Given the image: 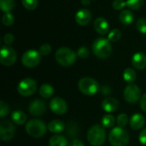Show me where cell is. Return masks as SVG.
<instances>
[{
	"mask_svg": "<svg viewBox=\"0 0 146 146\" xmlns=\"http://www.w3.org/2000/svg\"><path fill=\"white\" fill-rule=\"evenodd\" d=\"M106 139V133L104 127L100 125L92 126L87 132V140L92 146H101Z\"/></svg>",
	"mask_w": 146,
	"mask_h": 146,
	"instance_id": "6da1fadb",
	"label": "cell"
},
{
	"mask_svg": "<svg viewBox=\"0 0 146 146\" xmlns=\"http://www.w3.org/2000/svg\"><path fill=\"white\" fill-rule=\"evenodd\" d=\"M93 53L98 57L102 59L108 58L112 53V46L110 42L104 38H97L92 44Z\"/></svg>",
	"mask_w": 146,
	"mask_h": 146,
	"instance_id": "7a4b0ae2",
	"label": "cell"
},
{
	"mask_svg": "<svg viewBox=\"0 0 146 146\" xmlns=\"http://www.w3.org/2000/svg\"><path fill=\"white\" fill-rule=\"evenodd\" d=\"M109 141L112 146H126L129 141V134L123 127H116L110 133Z\"/></svg>",
	"mask_w": 146,
	"mask_h": 146,
	"instance_id": "3957f363",
	"label": "cell"
},
{
	"mask_svg": "<svg viewBox=\"0 0 146 146\" xmlns=\"http://www.w3.org/2000/svg\"><path fill=\"white\" fill-rule=\"evenodd\" d=\"M47 126L44 121L38 119H32L27 121L25 130L28 135L33 138H40L44 136L47 131Z\"/></svg>",
	"mask_w": 146,
	"mask_h": 146,
	"instance_id": "277c9868",
	"label": "cell"
},
{
	"mask_svg": "<svg viewBox=\"0 0 146 146\" xmlns=\"http://www.w3.org/2000/svg\"><path fill=\"white\" fill-rule=\"evenodd\" d=\"M55 57H56V62L63 67L71 66L76 61L75 52L67 47L59 48L56 52Z\"/></svg>",
	"mask_w": 146,
	"mask_h": 146,
	"instance_id": "5b68a950",
	"label": "cell"
},
{
	"mask_svg": "<svg viewBox=\"0 0 146 146\" xmlns=\"http://www.w3.org/2000/svg\"><path fill=\"white\" fill-rule=\"evenodd\" d=\"M78 87L80 91L86 96H93L99 91V85L96 80L90 77H84L79 80Z\"/></svg>",
	"mask_w": 146,
	"mask_h": 146,
	"instance_id": "8992f818",
	"label": "cell"
},
{
	"mask_svg": "<svg viewBox=\"0 0 146 146\" xmlns=\"http://www.w3.org/2000/svg\"><path fill=\"white\" fill-rule=\"evenodd\" d=\"M37 90V83L31 78H25L20 81L17 91L22 97H29L35 93Z\"/></svg>",
	"mask_w": 146,
	"mask_h": 146,
	"instance_id": "52a82bcc",
	"label": "cell"
},
{
	"mask_svg": "<svg viewBox=\"0 0 146 146\" xmlns=\"http://www.w3.org/2000/svg\"><path fill=\"white\" fill-rule=\"evenodd\" d=\"M41 61V55L39 51L35 50H29L26 51L21 57L22 64L27 68H34Z\"/></svg>",
	"mask_w": 146,
	"mask_h": 146,
	"instance_id": "ba28073f",
	"label": "cell"
},
{
	"mask_svg": "<svg viewBox=\"0 0 146 146\" xmlns=\"http://www.w3.org/2000/svg\"><path fill=\"white\" fill-rule=\"evenodd\" d=\"M123 97L125 100L129 104H136L141 99V90L135 84H129L124 90Z\"/></svg>",
	"mask_w": 146,
	"mask_h": 146,
	"instance_id": "9c48e42d",
	"label": "cell"
},
{
	"mask_svg": "<svg viewBox=\"0 0 146 146\" xmlns=\"http://www.w3.org/2000/svg\"><path fill=\"white\" fill-rule=\"evenodd\" d=\"M16 61V52L10 46H3L0 50V62L3 66H12Z\"/></svg>",
	"mask_w": 146,
	"mask_h": 146,
	"instance_id": "30bf717a",
	"label": "cell"
},
{
	"mask_svg": "<svg viewBox=\"0 0 146 146\" xmlns=\"http://www.w3.org/2000/svg\"><path fill=\"white\" fill-rule=\"evenodd\" d=\"M15 135V127L9 121L4 120L0 123V139L3 141H9Z\"/></svg>",
	"mask_w": 146,
	"mask_h": 146,
	"instance_id": "8fae6325",
	"label": "cell"
},
{
	"mask_svg": "<svg viewBox=\"0 0 146 146\" xmlns=\"http://www.w3.org/2000/svg\"><path fill=\"white\" fill-rule=\"evenodd\" d=\"M50 109L56 115H64L68 110V105L65 100L59 97H55L50 102Z\"/></svg>",
	"mask_w": 146,
	"mask_h": 146,
	"instance_id": "7c38bea8",
	"label": "cell"
},
{
	"mask_svg": "<svg viewBox=\"0 0 146 146\" xmlns=\"http://www.w3.org/2000/svg\"><path fill=\"white\" fill-rule=\"evenodd\" d=\"M28 110L30 115H32L33 116L43 115L46 111V104L41 99L33 100L30 104L28 107Z\"/></svg>",
	"mask_w": 146,
	"mask_h": 146,
	"instance_id": "4fadbf2b",
	"label": "cell"
},
{
	"mask_svg": "<svg viewBox=\"0 0 146 146\" xmlns=\"http://www.w3.org/2000/svg\"><path fill=\"white\" fill-rule=\"evenodd\" d=\"M92 20V14L89 9H80L75 15V21L80 26L87 25Z\"/></svg>",
	"mask_w": 146,
	"mask_h": 146,
	"instance_id": "5bb4252c",
	"label": "cell"
},
{
	"mask_svg": "<svg viewBox=\"0 0 146 146\" xmlns=\"http://www.w3.org/2000/svg\"><path fill=\"white\" fill-rule=\"evenodd\" d=\"M120 103L117 99L113 98H107L102 102V108L105 112L112 113L118 110Z\"/></svg>",
	"mask_w": 146,
	"mask_h": 146,
	"instance_id": "9a60e30c",
	"label": "cell"
},
{
	"mask_svg": "<svg viewBox=\"0 0 146 146\" xmlns=\"http://www.w3.org/2000/svg\"><path fill=\"white\" fill-rule=\"evenodd\" d=\"M133 66L139 70H142L146 68V56L142 52L135 53L132 58Z\"/></svg>",
	"mask_w": 146,
	"mask_h": 146,
	"instance_id": "2e32d148",
	"label": "cell"
},
{
	"mask_svg": "<svg viewBox=\"0 0 146 146\" xmlns=\"http://www.w3.org/2000/svg\"><path fill=\"white\" fill-rule=\"evenodd\" d=\"M94 28L98 33L104 35L109 32V23L104 18L98 17L94 21Z\"/></svg>",
	"mask_w": 146,
	"mask_h": 146,
	"instance_id": "e0dca14e",
	"label": "cell"
},
{
	"mask_svg": "<svg viewBox=\"0 0 146 146\" xmlns=\"http://www.w3.org/2000/svg\"><path fill=\"white\" fill-rule=\"evenodd\" d=\"M145 123V119L143 115L141 114H134L130 119V127L133 130H139L141 129Z\"/></svg>",
	"mask_w": 146,
	"mask_h": 146,
	"instance_id": "ac0fdd59",
	"label": "cell"
},
{
	"mask_svg": "<svg viewBox=\"0 0 146 146\" xmlns=\"http://www.w3.org/2000/svg\"><path fill=\"white\" fill-rule=\"evenodd\" d=\"M47 127L50 133L58 134L65 129V124L60 120H54L48 124Z\"/></svg>",
	"mask_w": 146,
	"mask_h": 146,
	"instance_id": "d6986e66",
	"label": "cell"
},
{
	"mask_svg": "<svg viewBox=\"0 0 146 146\" xmlns=\"http://www.w3.org/2000/svg\"><path fill=\"white\" fill-rule=\"evenodd\" d=\"M11 120L15 125H23L27 121V115L21 110H15L11 113Z\"/></svg>",
	"mask_w": 146,
	"mask_h": 146,
	"instance_id": "ffe728a7",
	"label": "cell"
},
{
	"mask_svg": "<svg viewBox=\"0 0 146 146\" xmlns=\"http://www.w3.org/2000/svg\"><path fill=\"white\" fill-rule=\"evenodd\" d=\"M50 146H68V139L61 134H55L49 141Z\"/></svg>",
	"mask_w": 146,
	"mask_h": 146,
	"instance_id": "44dd1931",
	"label": "cell"
},
{
	"mask_svg": "<svg viewBox=\"0 0 146 146\" xmlns=\"http://www.w3.org/2000/svg\"><path fill=\"white\" fill-rule=\"evenodd\" d=\"M120 21L123 24V25H129L131 24L133 21V19H134V16L133 15V13L128 10V9H124L121 12L120 14Z\"/></svg>",
	"mask_w": 146,
	"mask_h": 146,
	"instance_id": "7402d4cb",
	"label": "cell"
},
{
	"mask_svg": "<svg viewBox=\"0 0 146 146\" xmlns=\"http://www.w3.org/2000/svg\"><path fill=\"white\" fill-rule=\"evenodd\" d=\"M54 93V88L50 84H43L39 88V95L43 98H50Z\"/></svg>",
	"mask_w": 146,
	"mask_h": 146,
	"instance_id": "603a6c76",
	"label": "cell"
},
{
	"mask_svg": "<svg viewBox=\"0 0 146 146\" xmlns=\"http://www.w3.org/2000/svg\"><path fill=\"white\" fill-rule=\"evenodd\" d=\"M122 76H123V79L125 80L126 82H127L129 84H133L136 80L137 74H136L134 69L128 68H126L124 70Z\"/></svg>",
	"mask_w": 146,
	"mask_h": 146,
	"instance_id": "cb8c5ba5",
	"label": "cell"
},
{
	"mask_svg": "<svg viewBox=\"0 0 146 146\" xmlns=\"http://www.w3.org/2000/svg\"><path fill=\"white\" fill-rule=\"evenodd\" d=\"M101 123H102V126L104 128H111V127H113L115 126V117L112 115L107 114V115L103 116Z\"/></svg>",
	"mask_w": 146,
	"mask_h": 146,
	"instance_id": "d4e9b609",
	"label": "cell"
},
{
	"mask_svg": "<svg viewBox=\"0 0 146 146\" xmlns=\"http://www.w3.org/2000/svg\"><path fill=\"white\" fill-rule=\"evenodd\" d=\"M15 7V0H0V9L2 11L10 12Z\"/></svg>",
	"mask_w": 146,
	"mask_h": 146,
	"instance_id": "484cf974",
	"label": "cell"
},
{
	"mask_svg": "<svg viewBox=\"0 0 146 146\" xmlns=\"http://www.w3.org/2000/svg\"><path fill=\"white\" fill-rule=\"evenodd\" d=\"M121 35V33L119 29H113L110 32L108 35V40L110 42H116L120 39Z\"/></svg>",
	"mask_w": 146,
	"mask_h": 146,
	"instance_id": "4316f807",
	"label": "cell"
},
{
	"mask_svg": "<svg viewBox=\"0 0 146 146\" xmlns=\"http://www.w3.org/2000/svg\"><path fill=\"white\" fill-rule=\"evenodd\" d=\"M22 4L25 9L28 10H33L38 4V0H22Z\"/></svg>",
	"mask_w": 146,
	"mask_h": 146,
	"instance_id": "83f0119b",
	"label": "cell"
},
{
	"mask_svg": "<svg viewBox=\"0 0 146 146\" xmlns=\"http://www.w3.org/2000/svg\"><path fill=\"white\" fill-rule=\"evenodd\" d=\"M128 121H129V118H128V115L127 114H120L117 117V124H118V127H124L127 125L128 123Z\"/></svg>",
	"mask_w": 146,
	"mask_h": 146,
	"instance_id": "f1b7e54d",
	"label": "cell"
},
{
	"mask_svg": "<svg viewBox=\"0 0 146 146\" xmlns=\"http://www.w3.org/2000/svg\"><path fill=\"white\" fill-rule=\"evenodd\" d=\"M2 21H3V25H5V26H11L15 21V17L13 16V15L10 12H8L3 15Z\"/></svg>",
	"mask_w": 146,
	"mask_h": 146,
	"instance_id": "f546056e",
	"label": "cell"
},
{
	"mask_svg": "<svg viewBox=\"0 0 146 146\" xmlns=\"http://www.w3.org/2000/svg\"><path fill=\"white\" fill-rule=\"evenodd\" d=\"M144 3V0H127V6L131 9H139Z\"/></svg>",
	"mask_w": 146,
	"mask_h": 146,
	"instance_id": "4dcf8cb0",
	"label": "cell"
},
{
	"mask_svg": "<svg viewBox=\"0 0 146 146\" xmlns=\"http://www.w3.org/2000/svg\"><path fill=\"white\" fill-rule=\"evenodd\" d=\"M137 29L143 34H146V18H140L136 24Z\"/></svg>",
	"mask_w": 146,
	"mask_h": 146,
	"instance_id": "1f68e13d",
	"label": "cell"
},
{
	"mask_svg": "<svg viewBox=\"0 0 146 146\" xmlns=\"http://www.w3.org/2000/svg\"><path fill=\"white\" fill-rule=\"evenodd\" d=\"M9 107L8 104H6L3 101H1L0 102V116L3 118L7 115H9Z\"/></svg>",
	"mask_w": 146,
	"mask_h": 146,
	"instance_id": "d6a6232c",
	"label": "cell"
},
{
	"mask_svg": "<svg viewBox=\"0 0 146 146\" xmlns=\"http://www.w3.org/2000/svg\"><path fill=\"white\" fill-rule=\"evenodd\" d=\"M77 55H78L80 58H82V59H86V58L89 57L90 52H89V50H88L87 47L82 46V47H80V48L78 50Z\"/></svg>",
	"mask_w": 146,
	"mask_h": 146,
	"instance_id": "836d02e7",
	"label": "cell"
},
{
	"mask_svg": "<svg viewBox=\"0 0 146 146\" xmlns=\"http://www.w3.org/2000/svg\"><path fill=\"white\" fill-rule=\"evenodd\" d=\"M51 51V46L49 44H44L39 48V53L41 56H47Z\"/></svg>",
	"mask_w": 146,
	"mask_h": 146,
	"instance_id": "e575fe53",
	"label": "cell"
},
{
	"mask_svg": "<svg viewBox=\"0 0 146 146\" xmlns=\"http://www.w3.org/2000/svg\"><path fill=\"white\" fill-rule=\"evenodd\" d=\"M127 5V2H124L123 0H115L113 2V8L116 10L122 9Z\"/></svg>",
	"mask_w": 146,
	"mask_h": 146,
	"instance_id": "d590c367",
	"label": "cell"
},
{
	"mask_svg": "<svg viewBox=\"0 0 146 146\" xmlns=\"http://www.w3.org/2000/svg\"><path fill=\"white\" fill-rule=\"evenodd\" d=\"M14 36L11 33H6L3 37V41L6 44H11L14 42Z\"/></svg>",
	"mask_w": 146,
	"mask_h": 146,
	"instance_id": "8d00e7d4",
	"label": "cell"
},
{
	"mask_svg": "<svg viewBox=\"0 0 146 146\" xmlns=\"http://www.w3.org/2000/svg\"><path fill=\"white\" fill-rule=\"evenodd\" d=\"M139 142L143 145L146 146V127L144 128L141 133H139Z\"/></svg>",
	"mask_w": 146,
	"mask_h": 146,
	"instance_id": "74e56055",
	"label": "cell"
},
{
	"mask_svg": "<svg viewBox=\"0 0 146 146\" xmlns=\"http://www.w3.org/2000/svg\"><path fill=\"white\" fill-rule=\"evenodd\" d=\"M140 108H141V110L144 112L146 113V93L141 97V99H140Z\"/></svg>",
	"mask_w": 146,
	"mask_h": 146,
	"instance_id": "f35d334b",
	"label": "cell"
},
{
	"mask_svg": "<svg viewBox=\"0 0 146 146\" xmlns=\"http://www.w3.org/2000/svg\"><path fill=\"white\" fill-rule=\"evenodd\" d=\"M68 146H85L84 143L82 141H80V139H72L71 142L69 143Z\"/></svg>",
	"mask_w": 146,
	"mask_h": 146,
	"instance_id": "ab89813d",
	"label": "cell"
},
{
	"mask_svg": "<svg viewBox=\"0 0 146 146\" xmlns=\"http://www.w3.org/2000/svg\"><path fill=\"white\" fill-rule=\"evenodd\" d=\"M111 93V88L108 86H103L102 88V94H104V95H109Z\"/></svg>",
	"mask_w": 146,
	"mask_h": 146,
	"instance_id": "60d3db41",
	"label": "cell"
}]
</instances>
